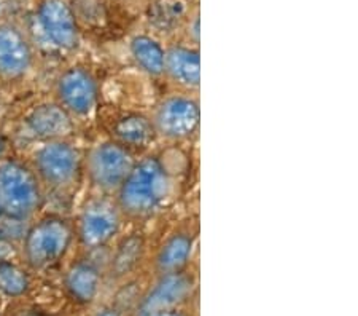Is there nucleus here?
Segmentation results:
<instances>
[{"label":"nucleus","instance_id":"19","mask_svg":"<svg viewBox=\"0 0 358 316\" xmlns=\"http://www.w3.org/2000/svg\"><path fill=\"white\" fill-rule=\"evenodd\" d=\"M31 281L27 273L11 261H0V292L8 297L24 296Z\"/></svg>","mask_w":358,"mask_h":316},{"label":"nucleus","instance_id":"10","mask_svg":"<svg viewBox=\"0 0 358 316\" xmlns=\"http://www.w3.org/2000/svg\"><path fill=\"white\" fill-rule=\"evenodd\" d=\"M194 286V278L187 270L177 273L159 275V280L148 291V294L143 297L138 313L178 308L193 296Z\"/></svg>","mask_w":358,"mask_h":316},{"label":"nucleus","instance_id":"6","mask_svg":"<svg viewBox=\"0 0 358 316\" xmlns=\"http://www.w3.org/2000/svg\"><path fill=\"white\" fill-rule=\"evenodd\" d=\"M34 165L40 182L57 191L72 187L82 172L80 152L64 139L43 142L34 155Z\"/></svg>","mask_w":358,"mask_h":316},{"label":"nucleus","instance_id":"22","mask_svg":"<svg viewBox=\"0 0 358 316\" xmlns=\"http://www.w3.org/2000/svg\"><path fill=\"white\" fill-rule=\"evenodd\" d=\"M96 316H120V313L115 308H102Z\"/></svg>","mask_w":358,"mask_h":316},{"label":"nucleus","instance_id":"17","mask_svg":"<svg viewBox=\"0 0 358 316\" xmlns=\"http://www.w3.org/2000/svg\"><path fill=\"white\" fill-rule=\"evenodd\" d=\"M129 53L136 66L150 77L164 76L166 50L157 39L150 36H136L129 43Z\"/></svg>","mask_w":358,"mask_h":316},{"label":"nucleus","instance_id":"2","mask_svg":"<svg viewBox=\"0 0 358 316\" xmlns=\"http://www.w3.org/2000/svg\"><path fill=\"white\" fill-rule=\"evenodd\" d=\"M43 201L36 171L16 160L0 162V217L22 222L31 219Z\"/></svg>","mask_w":358,"mask_h":316},{"label":"nucleus","instance_id":"18","mask_svg":"<svg viewBox=\"0 0 358 316\" xmlns=\"http://www.w3.org/2000/svg\"><path fill=\"white\" fill-rule=\"evenodd\" d=\"M145 238L141 233H129L117 243L110 261V273L115 278H123L134 272L145 254Z\"/></svg>","mask_w":358,"mask_h":316},{"label":"nucleus","instance_id":"12","mask_svg":"<svg viewBox=\"0 0 358 316\" xmlns=\"http://www.w3.org/2000/svg\"><path fill=\"white\" fill-rule=\"evenodd\" d=\"M164 77L180 88L194 91L201 85V55L198 48L176 45L166 50Z\"/></svg>","mask_w":358,"mask_h":316},{"label":"nucleus","instance_id":"14","mask_svg":"<svg viewBox=\"0 0 358 316\" xmlns=\"http://www.w3.org/2000/svg\"><path fill=\"white\" fill-rule=\"evenodd\" d=\"M27 130L34 137L42 141H56L71 133L72 117L59 104H40L29 114Z\"/></svg>","mask_w":358,"mask_h":316},{"label":"nucleus","instance_id":"21","mask_svg":"<svg viewBox=\"0 0 358 316\" xmlns=\"http://www.w3.org/2000/svg\"><path fill=\"white\" fill-rule=\"evenodd\" d=\"M11 246L7 241V238L3 237V235H0V261H7L8 256H10V249Z\"/></svg>","mask_w":358,"mask_h":316},{"label":"nucleus","instance_id":"11","mask_svg":"<svg viewBox=\"0 0 358 316\" xmlns=\"http://www.w3.org/2000/svg\"><path fill=\"white\" fill-rule=\"evenodd\" d=\"M32 62V48L24 34L11 25H0V78L26 77Z\"/></svg>","mask_w":358,"mask_h":316},{"label":"nucleus","instance_id":"1","mask_svg":"<svg viewBox=\"0 0 358 316\" xmlns=\"http://www.w3.org/2000/svg\"><path fill=\"white\" fill-rule=\"evenodd\" d=\"M172 176L158 155L136 160L131 172L117 191V205L132 219L153 216L172 193Z\"/></svg>","mask_w":358,"mask_h":316},{"label":"nucleus","instance_id":"8","mask_svg":"<svg viewBox=\"0 0 358 316\" xmlns=\"http://www.w3.org/2000/svg\"><path fill=\"white\" fill-rule=\"evenodd\" d=\"M57 104L71 117H90L99 102V85L90 69L72 66L56 82Z\"/></svg>","mask_w":358,"mask_h":316},{"label":"nucleus","instance_id":"13","mask_svg":"<svg viewBox=\"0 0 358 316\" xmlns=\"http://www.w3.org/2000/svg\"><path fill=\"white\" fill-rule=\"evenodd\" d=\"M196 249V235L192 230H177L171 233L155 257V267L159 275L177 273L187 270Z\"/></svg>","mask_w":358,"mask_h":316},{"label":"nucleus","instance_id":"15","mask_svg":"<svg viewBox=\"0 0 358 316\" xmlns=\"http://www.w3.org/2000/svg\"><path fill=\"white\" fill-rule=\"evenodd\" d=\"M101 270L96 263L80 261L67 270L66 289L80 303H91L101 289Z\"/></svg>","mask_w":358,"mask_h":316},{"label":"nucleus","instance_id":"5","mask_svg":"<svg viewBox=\"0 0 358 316\" xmlns=\"http://www.w3.org/2000/svg\"><path fill=\"white\" fill-rule=\"evenodd\" d=\"M150 118L157 136L172 142L187 141L199 130V102L192 95H169L158 102Z\"/></svg>","mask_w":358,"mask_h":316},{"label":"nucleus","instance_id":"20","mask_svg":"<svg viewBox=\"0 0 358 316\" xmlns=\"http://www.w3.org/2000/svg\"><path fill=\"white\" fill-rule=\"evenodd\" d=\"M138 316H187L180 308H171V310H157V312H145L138 313Z\"/></svg>","mask_w":358,"mask_h":316},{"label":"nucleus","instance_id":"3","mask_svg":"<svg viewBox=\"0 0 358 316\" xmlns=\"http://www.w3.org/2000/svg\"><path fill=\"white\" fill-rule=\"evenodd\" d=\"M73 241V228L61 216H45L29 227L22 241V254L29 267L43 270L66 256Z\"/></svg>","mask_w":358,"mask_h":316},{"label":"nucleus","instance_id":"16","mask_svg":"<svg viewBox=\"0 0 358 316\" xmlns=\"http://www.w3.org/2000/svg\"><path fill=\"white\" fill-rule=\"evenodd\" d=\"M155 137H157V133H155L152 118L148 115L137 112L126 114L113 125V139L121 146L128 147L129 151L147 147Z\"/></svg>","mask_w":358,"mask_h":316},{"label":"nucleus","instance_id":"23","mask_svg":"<svg viewBox=\"0 0 358 316\" xmlns=\"http://www.w3.org/2000/svg\"><path fill=\"white\" fill-rule=\"evenodd\" d=\"M3 152H5V141H3V137L0 136V158L3 157Z\"/></svg>","mask_w":358,"mask_h":316},{"label":"nucleus","instance_id":"9","mask_svg":"<svg viewBox=\"0 0 358 316\" xmlns=\"http://www.w3.org/2000/svg\"><path fill=\"white\" fill-rule=\"evenodd\" d=\"M38 21L55 47L61 50H75L78 47V25L66 0H43L38 7Z\"/></svg>","mask_w":358,"mask_h":316},{"label":"nucleus","instance_id":"7","mask_svg":"<svg viewBox=\"0 0 358 316\" xmlns=\"http://www.w3.org/2000/svg\"><path fill=\"white\" fill-rule=\"evenodd\" d=\"M123 212L117 201L97 198L90 201L80 212L77 222V235L83 248L99 251L106 248L121 232Z\"/></svg>","mask_w":358,"mask_h":316},{"label":"nucleus","instance_id":"4","mask_svg":"<svg viewBox=\"0 0 358 316\" xmlns=\"http://www.w3.org/2000/svg\"><path fill=\"white\" fill-rule=\"evenodd\" d=\"M134 163L136 158L129 149L112 139L91 147L85 158V170L97 191L117 193Z\"/></svg>","mask_w":358,"mask_h":316}]
</instances>
